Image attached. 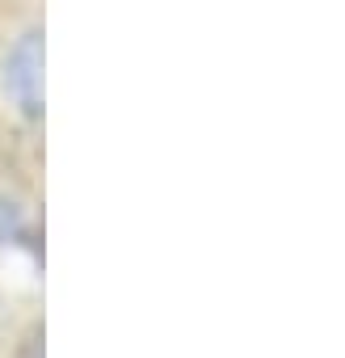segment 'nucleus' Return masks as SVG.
<instances>
[{"mask_svg":"<svg viewBox=\"0 0 345 358\" xmlns=\"http://www.w3.org/2000/svg\"><path fill=\"white\" fill-rule=\"evenodd\" d=\"M5 89L17 101L22 114H38L43 106V51H38V34H26L17 43V51L5 64Z\"/></svg>","mask_w":345,"mask_h":358,"instance_id":"obj_1","label":"nucleus"}]
</instances>
